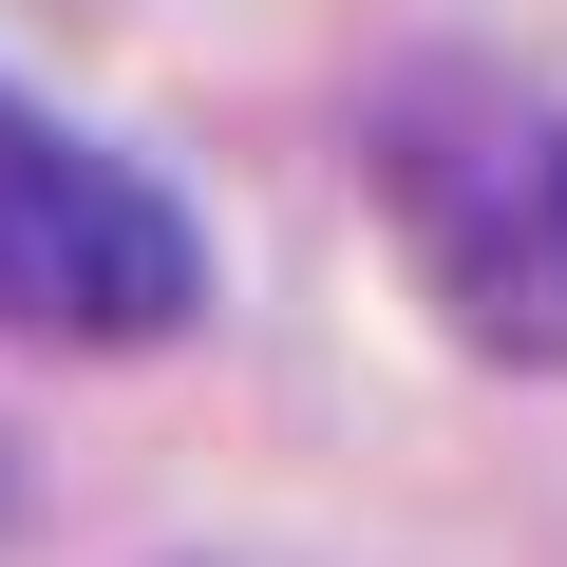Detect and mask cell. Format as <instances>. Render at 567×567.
Here are the masks:
<instances>
[{"instance_id":"1","label":"cell","mask_w":567,"mask_h":567,"mask_svg":"<svg viewBox=\"0 0 567 567\" xmlns=\"http://www.w3.org/2000/svg\"><path fill=\"white\" fill-rule=\"evenodd\" d=\"M379 208L473 360H567V95L416 76L379 114Z\"/></svg>"},{"instance_id":"2","label":"cell","mask_w":567,"mask_h":567,"mask_svg":"<svg viewBox=\"0 0 567 567\" xmlns=\"http://www.w3.org/2000/svg\"><path fill=\"white\" fill-rule=\"evenodd\" d=\"M0 322L76 341V360H152L208 322V227L133 152L58 133L39 95H0Z\"/></svg>"}]
</instances>
